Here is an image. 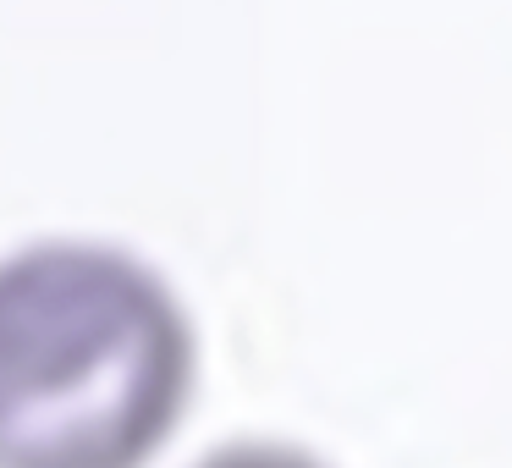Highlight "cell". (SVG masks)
Wrapping results in <instances>:
<instances>
[{"label": "cell", "instance_id": "obj_1", "mask_svg": "<svg viewBox=\"0 0 512 468\" xmlns=\"http://www.w3.org/2000/svg\"><path fill=\"white\" fill-rule=\"evenodd\" d=\"M193 320L122 248L0 265V468H144L193 402Z\"/></svg>", "mask_w": 512, "mask_h": 468}, {"label": "cell", "instance_id": "obj_2", "mask_svg": "<svg viewBox=\"0 0 512 468\" xmlns=\"http://www.w3.org/2000/svg\"><path fill=\"white\" fill-rule=\"evenodd\" d=\"M193 468H331V463L292 441H232V446H215L210 457H199Z\"/></svg>", "mask_w": 512, "mask_h": 468}]
</instances>
